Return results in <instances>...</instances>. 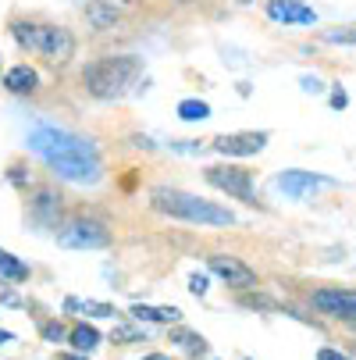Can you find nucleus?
Segmentation results:
<instances>
[{"label": "nucleus", "mask_w": 356, "mask_h": 360, "mask_svg": "<svg viewBox=\"0 0 356 360\" xmlns=\"http://www.w3.org/2000/svg\"><path fill=\"white\" fill-rule=\"evenodd\" d=\"M118 18H121V15H118V8H114V0H89V4H86V22H89L93 29H114Z\"/></svg>", "instance_id": "12"}, {"label": "nucleus", "mask_w": 356, "mask_h": 360, "mask_svg": "<svg viewBox=\"0 0 356 360\" xmlns=\"http://www.w3.org/2000/svg\"><path fill=\"white\" fill-rule=\"evenodd\" d=\"M303 89H307V93H317L321 82H317V79H303Z\"/></svg>", "instance_id": "27"}, {"label": "nucleus", "mask_w": 356, "mask_h": 360, "mask_svg": "<svg viewBox=\"0 0 356 360\" xmlns=\"http://www.w3.org/2000/svg\"><path fill=\"white\" fill-rule=\"evenodd\" d=\"M58 243L65 250H100V246L111 243V232H107L104 221H96V218H75V221H68L58 232Z\"/></svg>", "instance_id": "5"}, {"label": "nucleus", "mask_w": 356, "mask_h": 360, "mask_svg": "<svg viewBox=\"0 0 356 360\" xmlns=\"http://www.w3.org/2000/svg\"><path fill=\"white\" fill-rule=\"evenodd\" d=\"M314 307L321 314H331V318H342V321L356 325V292L352 289H317Z\"/></svg>", "instance_id": "8"}, {"label": "nucleus", "mask_w": 356, "mask_h": 360, "mask_svg": "<svg viewBox=\"0 0 356 360\" xmlns=\"http://www.w3.org/2000/svg\"><path fill=\"white\" fill-rule=\"evenodd\" d=\"M175 342H182L189 353H203V349H207V342H203V335H196V332H185V328H178L175 335H171Z\"/></svg>", "instance_id": "20"}, {"label": "nucleus", "mask_w": 356, "mask_h": 360, "mask_svg": "<svg viewBox=\"0 0 356 360\" xmlns=\"http://www.w3.org/2000/svg\"><path fill=\"white\" fill-rule=\"evenodd\" d=\"M143 75V61L132 58V54H114V58H96L93 65L82 68V82L93 96L100 100H114V96H125L136 79Z\"/></svg>", "instance_id": "3"}, {"label": "nucleus", "mask_w": 356, "mask_h": 360, "mask_svg": "<svg viewBox=\"0 0 356 360\" xmlns=\"http://www.w3.org/2000/svg\"><path fill=\"white\" fill-rule=\"evenodd\" d=\"M11 339V332H0V342H8Z\"/></svg>", "instance_id": "30"}, {"label": "nucleus", "mask_w": 356, "mask_h": 360, "mask_svg": "<svg viewBox=\"0 0 356 360\" xmlns=\"http://www.w3.org/2000/svg\"><path fill=\"white\" fill-rule=\"evenodd\" d=\"M178 118L182 122H203V118H211V108L203 104V100H182V104H178Z\"/></svg>", "instance_id": "19"}, {"label": "nucleus", "mask_w": 356, "mask_h": 360, "mask_svg": "<svg viewBox=\"0 0 356 360\" xmlns=\"http://www.w3.org/2000/svg\"><path fill=\"white\" fill-rule=\"evenodd\" d=\"M345 104H349V96H345L342 89H335V93H331V108H345Z\"/></svg>", "instance_id": "25"}, {"label": "nucleus", "mask_w": 356, "mask_h": 360, "mask_svg": "<svg viewBox=\"0 0 356 360\" xmlns=\"http://www.w3.org/2000/svg\"><path fill=\"white\" fill-rule=\"evenodd\" d=\"M207 264H211V271H214L225 285H232V289H253V285H257V271H253L249 264H242L239 257L214 253V257H207Z\"/></svg>", "instance_id": "7"}, {"label": "nucleus", "mask_w": 356, "mask_h": 360, "mask_svg": "<svg viewBox=\"0 0 356 360\" xmlns=\"http://www.w3.org/2000/svg\"><path fill=\"white\" fill-rule=\"evenodd\" d=\"M132 318H136V321L178 325V321H182V311H178V307H146V303H136V307H132Z\"/></svg>", "instance_id": "13"}, {"label": "nucleus", "mask_w": 356, "mask_h": 360, "mask_svg": "<svg viewBox=\"0 0 356 360\" xmlns=\"http://www.w3.org/2000/svg\"><path fill=\"white\" fill-rule=\"evenodd\" d=\"M0 68H4V58H0Z\"/></svg>", "instance_id": "32"}, {"label": "nucleus", "mask_w": 356, "mask_h": 360, "mask_svg": "<svg viewBox=\"0 0 356 360\" xmlns=\"http://www.w3.org/2000/svg\"><path fill=\"white\" fill-rule=\"evenodd\" d=\"M268 143V132H235V136H218L214 150L225 158H249V153H261Z\"/></svg>", "instance_id": "9"}, {"label": "nucleus", "mask_w": 356, "mask_h": 360, "mask_svg": "<svg viewBox=\"0 0 356 360\" xmlns=\"http://www.w3.org/2000/svg\"><path fill=\"white\" fill-rule=\"evenodd\" d=\"M32 214H36L43 225H54L58 214H61V196H54V193H39V196L32 200Z\"/></svg>", "instance_id": "16"}, {"label": "nucleus", "mask_w": 356, "mask_h": 360, "mask_svg": "<svg viewBox=\"0 0 356 360\" xmlns=\"http://www.w3.org/2000/svg\"><path fill=\"white\" fill-rule=\"evenodd\" d=\"M18 46L25 50H36V54H43L46 61H54V65H65L72 61L75 54V36L61 25H32V22H15L11 25Z\"/></svg>", "instance_id": "4"}, {"label": "nucleus", "mask_w": 356, "mask_h": 360, "mask_svg": "<svg viewBox=\"0 0 356 360\" xmlns=\"http://www.w3.org/2000/svg\"><path fill=\"white\" fill-rule=\"evenodd\" d=\"M29 150L54 168L68 182H96L100 179V161L96 150L79 139L75 132H65L58 125H39L29 132Z\"/></svg>", "instance_id": "1"}, {"label": "nucleus", "mask_w": 356, "mask_h": 360, "mask_svg": "<svg viewBox=\"0 0 356 360\" xmlns=\"http://www.w3.org/2000/svg\"><path fill=\"white\" fill-rule=\"evenodd\" d=\"M4 86H8L11 93H32V89L39 86V75H36V68H29V65H15V68L4 75Z\"/></svg>", "instance_id": "15"}, {"label": "nucleus", "mask_w": 356, "mask_h": 360, "mask_svg": "<svg viewBox=\"0 0 356 360\" xmlns=\"http://www.w3.org/2000/svg\"><path fill=\"white\" fill-rule=\"evenodd\" d=\"M61 335H65V328H61L58 321H50V325H43V339H46V342H61Z\"/></svg>", "instance_id": "22"}, {"label": "nucleus", "mask_w": 356, "mask_h": 360, "mask_svg": "<svg viewBox=\"0 0 356 360\" xmlns=\"http://www.w3.org/2000/svg\"><path fill=\"white\" fill-rule=\"evenodd\" d=\"M58 360H86V356H79V353H61Z\"/></svg>", "instance_id": "29"}, {"label": "nucleus", "mask_w": 356, "mask_h": 360, "mask_svg": "<svg viewBox=\"0 0 356 360\" xmlns=\"http://www.w3.org/2000/svg\"><path fill=\"white\" fill-rule=\"evenodd\" d=\"M189 289H192L196 296H203V292H207V278H203V275H192V278H189Z\"/></svg>", "instance_id": "24"}, {"label": "nucleus", "mask_w": 356, "mask_h": 360, "mask_svg": "<svg viewBox=\"0 0 356 360\" xmlns=\"http://www.w3.org/2000/svg\"><path fill=\"white\" fill-rule=\"evenodd\" d=\"M65 311H68V314H89V318H114V307H111V303L79 300V296H68V300H65Z\"/></svg>", "instance_id": "14"}, {"label": "nucleus", "mask_w": 356, "mask_h": 360, "mask_svg": "<svg viewBox=\"0 0 356 360\" xmlns=\"http://www.w3.org/2000/svg\"><path fill=\"white\" fill-rule=\"evenodd\" d=\"M275 186H278L285 196L303 200L307 193H314V189H321V186H335V179H324V175H314V172H282V175L275 179Z\"/></svg>", "instance_id": "10"}, {"label": "nucleus", "mask_w": 356, "mask_h": 360, "mask_svg": "<svg viewBox=\"0 0 356 360\" xmlns=\"http://www.w3.org/2000/svg\"><path fill=\"white\" fill-rule=\"evenodd\" d=\"M0 278H11V282H25V278H29V264H25V261H18L15 253L0 250Z\"/></svg>", "instance_id": "17"}, {"label": "nucleus", "mask_w": 356, "mask_h": 360, "mask_svg": "<svg viewBox=\"0 0 356 360\" xmlns=\"http://www.w3.org/2000/svg\"><path fill=\"white\" fill-rule=\"evenodd\" d=\"M317 360H349V356H342V353H335V349H321Z\"/></svg>", "instance_id": "26"}, {"label": "nucleus", "mask_w": 356, "mask_h": 360, "mask_svg": "<svg viewBox=\"0 0 356 360\" xmlns=\"http://www.w3.org/2000/svg\"><path fill=\"white\" fill-rule=\"evenodd\" d=\"M268 18L282 22V25H314L317 22L314 8H307L303 0H271V4H268Z\"/></svg>", "instance_id": "11"}, {"label": "nucleus", "mask_w": 356, "mask_h": 360, "mask_svg": "<svg viewBox=\"0 0 356 360\" xmlns=\"http://www.w3.org/2000/svg\"><path fill=\"white\" fill-rule=\"evenodd\" d=\"M207 182L214 189L242 200V203H257V200H253V175L246 168H239V165H214V168H207Z\"/></svg>", "instance_id": "6"}, {"label": "nucleus", "mask_w": 356, "mask_h": 360, "mask_svg": "<svg viewBox=\"0 0 356 360\" xmlns=\"http://www.w3.org/2000/svg\"><path fill=\"white\" fill-rule=\"evenodd\" d=\"M143 360H171L168 353H150V356H143Z\"/></svg>", "instance_id": "28"}, {"label": "nucleus", "mask_w": 356, "mask_h": 360, "mask_svg": "<svg viewBox=\"0 0 356 360\" xmlns=\"http://www.w3.org/2000/svg\"><path fill=\"white\" fill-rule=\"evenodd\" d=\"M150 207L175 218V221H192V225H211V229H228L235 225V214L228 207H218L211 200H199L192 193H182V189H154L150 193Z\"/></svg>", "instance_id": "2"}, {"label": "nucleus", "mask_w": 356, "mask_h": 360, "mask_svg": "<svg viewBox=\"0 0 356 360\" xmlns=\"http://www.w3.org/2000/svg\"><path fill=\"white\" fill-rule=\"evenodd\" d=\"M111 339H114V342H136V339H139V332H136V328H114V332H111Z\"/></svg>", "instance_id": "23"}, {"label": "nucleus", "mask_w": 356, "mask_h": 360, "mask_svg": "<svg viewBox=\"0 0 356 360\" xmlns=\"http://www.w3.org/2000/svg\"><path fill=\"white\" fill-rule=\"evenodd\" d=\"M72 346H75L79 353H89V349L100 346V332H96L93 325H75V328H72Z\"/></svg>", "instance_id": "18"}, {"label": "nucleus", "mask_w": 356, "mask_h": 360, "mask_svg": "<svg viewBox=\"0 0 356 360\" xmlns=\"http://www.w3.org/2000/svg\"><path fill=\"white\" fill-rule=\"evenodd\" d=\"M239 4H253V0H239Z\"/></svg>", "instance_id": "31"}, {"label": "nucleus", "mask_w": 356, "mask_h": 360, "mask_svg": "<svg viewBox=\"0 0 356 360\" xmlns=\"http://www.w3.org/2000/svg\"><path fill=\"white\" fill-rule=\"evenodd\" d=\"M324 43H356V29H328Z\"/></svg>", "instance_id": "21"}]
</instances>
